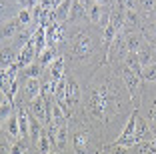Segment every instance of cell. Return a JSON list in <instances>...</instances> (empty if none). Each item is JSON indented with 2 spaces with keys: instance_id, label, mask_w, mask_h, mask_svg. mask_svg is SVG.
I'll return each mask as SVG.
<instances>
[{
  "instance_id": "f1b7e54d",
  "label": "cell",
  "mask_w": 156,
  "mask_h": 154,
  "mask_svg": "<svg viewBox=\"0 0 156 154\" xmlns=\"http://www.w3.org/2000/svg\"><path fill=\"white\" fill-rule=\"evenodd\" d=\"M140 4H142V10L148 14L156 10V0H140Z\"/></svg>"
},
{
  "instance_id": "8992f818",
  "label": "cell",
  "mask_w": 156,
  "mask_h": 154,
  "mask_svg": "<svg viewBox=\"0 0 156 154\" xmlns=\"http://www.w3.org/2000/svg\"><path fill=\"white\" fill-rule=\"evenodd\" d=\"M84 8H86L88 14V20L92 24H100L102 18H104V12H106V6L96 2V0H84Z\"/></svg>"
},
{
  "instance_id": "7c38bea8",
  "label": "cell",
  "mask_w": 156,
  "mask_h": 154,
  "mask_svg": "<svg viewBox=\"0 0 156 154\" xmlns=\"http://www.w3.org/2000/svg\"><path fill=\"white\" fill-rule=\"evenodd\" d=\"M124 38H126V50L128 52H140L142 50V36L138 32H128V34H124Z\"/></svg>"
},
{
  "instance_id": "7a4b0ae2",
  "label": "cell",
  "mask_w": 156,
  "mask_h": 154,
  "mask_svg": "<svg viewBox=\"0 0 156 154\" xmlns=\"http://www.w3.org/2000/svg\"><path fill=\"white\" fill-rule=\"evenodd\" d=\"M136 118H138V110H134V112L128 116V122L124 124L122 132H120V136H118V140H116L114 144L126 146V148L136 146V140H134V134H136Z\"/></svg>"
},
{
  "instance_id": "5b68a950",
  "label": "cell",
  "mask_w": 156,
  "mask_h": 154,
  "mask_svg": "<svg viewBox=\"0 0 156 154\" xmlns=\"http://www.w3.org/2000/svg\"><path fill=\"white\" fill-rule=\"evenodd\" d=\"M154 136H156V130H154V128H150L148 120H146V118H142V116H140V112H138V118H136V134H134L136 144L150 142Z\"/></svg>"
},
{
  "instance_id": "83f0119b",
  "label": "cell",
  "mask_w": 156,
  "mask_h": 154,
  "mask_svg": "<svg viewBox=\"0 0 156 154\" xmlns=\"http://www.w3.org/2000/svg\"><path fill=\"white\" fill-rule=\"evenodd\" d=\"M108 152L110 154H130V150L126 148V146H118V144H112V146H108Z\"/></svg>"
},
{
  "instance_id": "6da1fadb",
  "label": "cell",
  "mask_w": 156,
  "mask_h": 154,
  "mask_svg": "<svg viewBox=\"0 0 156 154\" xmlns=\"http://www.w3.org/2000/svg\"><path fill=\"white\" fill-rule=\"evenodd\" d=\"M120 76H122V80L126 82V88H128L130 92V98L132 100H140V90H142V76L138 72H134L132 68H128L126 64H122L120 66Z\"/></svg>"
},
{
  "instance_id": "484cf974",
  "label": "cell",
  "mask_w": 156,
  "mask_h": 154,
  "mask_svg": "<svg viewBox=\"0 0 156 154\" xmlns=\"http://www.w3.org/2000/svg\"><path fill=\"white\" fill-rule=\"evenodd\" d=\"M124 20H126V24H134V26H136V24H138L136 8H126V12H124Z\"/></svg>"
},
{
  "instance_id": "ac0fdd59",
  "label": "cell",
  "mask_w": 156,
  "mask_h": 154,
  "mask_svg": "<svg viewBox=\"0 0 156 154\" xmlns=\"http://www.w3.org/2000/svg\"><path fill=\"white\" fill-rule=\"evenodd\" d=\"M18 26H20L18 18L16 20H6V22L2 24V38H4V40L12 38L14 34H16V30H18Z\"/></svg>"
},
{
  "instance_id": "277c9868",
  "label": "cell",
  "mask_w": 156,
  "mask_h": 154,
  "mask_svg": "<svg viewBox=\"0 0 156 154\" xmlns=\"http://www.w3.org/2000/svg\"><path fill=\"white\" fill-rule=\"evenodd\" d=\"M34 62H36V44H34V40L30 38L28 42L22 44L18 56H16V64H18L20 68H26V66H30V64H34Z\"/></svg>"
},
{
  "instance_id": "52a82bcc",
  "label": "cell",
  "mask_w": 156,
  "mask_h": 154,
  "mask_svg": "<svg viewBox=\"0 0 156 154\" xmlns=\"http://www.w3.org/2000/svg\"><path fill=\"white\" fill-rule=\"evenodd\" d=\"M62 34H64V28H62V24H60V22L48 24V26H46V42H48V46L54 48V46L62 40Z\"/></svg>"
},
{
  "instance_id": "9c48e42d",
  "label": "cell",
  "mask_w": 156,
  "mask_h": 154,
  "mask_svg": "<svg viewBox=\"0 0 156 154\" xmlns=\"http://www.w3.org/2000/svg\"><path fill=\"white\" fill-rule=\"evenodd\" d=\"M72 50H74V54H78V56H86L88 52L92 50V40H90V36H88V34H78L76 40H74Z\"/></svg>"
},
{
  "instance_id": "30bf717a",
  "label": "cell",
  "mask_w": 156,
  "mask_h": 154,
  "mask_svg": "<svg viewBox=\"0 0 156 154\" xmlns=\"http://www.w3.org/2000/svg\"><path fill=\"white\" fill-rule=\"evenodd\" d=\"M72 146L78 154H86V150L90 148V136H88V132L86 130L76 132L74 138H72Z\"/></svg>"
},
{
  "instance_id": "9a60e30c",
  "label": "cell",
  "mask_w": 156,
  "mask_h": 154,
  "mask_svg": "<svg viewBox=\"0 0 156 154\" xmlns=\"http://www.w3.org/2000/svg\"><path fill=\"white\" fill-rule=\"evenodd\" d=\"M82 18H88L86 8H84V0H74L68 20H70V22H76V20H82Z\"/></svg>"
},
{
  "instance_id": "ffe728a7",
  "label": "cell",
  "mask_w": 156,
  "mask_h": 154,
  "mask_svg": "<svg viewBox=\"0 0 156 154\" xmlns=\"http://www.w3.org/2000/svg\"><path fill=\"white\" fill-rule=\"evenodd\" d=\"M54 56H56V50L52 48V46H48V48H46L44 52H42V54L38 56V60H36V62L40 64L42 68H44V66H50V64H52V62H54V60H56Z\"/></svg>"
},
{
  "instance_id": "3957f363",
  "label": "cell",
  "mask_w": 156,
  "mask_h": 154,
  "mask_svg": "<svg viewBox=\"0 0 156 154\" xmlns=\"http://www.w3.org/2000/svg\"><path fill=\"white\" fill-rule=\"evenodd\" d=\"M28 112H30V116L38 118L44 126H48V102H46V96L42 94V92H40V96H36L34 100H30Z\"/></svg>"
},
{
  "instance_id": "4fadbf2b",
  "label": "cell",
  "mask_w": 156,
  "mask_h": 154,
  "mask_svg": "<svg viewBox=\"0 0 156 154\" xmlns=\"http://www.w3.org/2000/svg\"><path fill=\"white\" fill-rule=\"evenodd\" d=\"M24 90H26V96L30 100H34L36 96H40V92H42L40 78H26V86H24Z\"/></svg>"
},
{
  "instance_id": "44dd1931",
  "label": "cell",
  "mask_w": 156,
  "mask_h": 154,
  "mask_svg": "<svg viewBox=\"0 0 156 154\" xmlns=\"http://www.w3.org/2000/svg\"><path fill=\"white\" fill-rule=\"evenodd\" d=\"M36 146H38V152H40V154H50V146H52V140H50V134H48L46 130H44V132L40 134V138H38Z\"/></svg>"
},
{
  "instance_id": "7402d4cb",
  "label": "cell",
  "mask_w": 156,
  "mask_h": 154,
  "mask_svg": "<svg viewBox=\"0 0 156 154\" xmlns=\"http://www.w3.org/2000/svg\"><path fill=\"white\" fill-rule=\"evenodd\" d=\"M140 76L146 82H156V62H150V64H146V66H142Z\"/></svg>"
},
{
  "instance_id": "8fae6325",
  "label": "cell",
  "mask_w": 156,
  "mask_h": 154,
  "mask_svg": "<svg viewBox=\"0 0 156 154\" xmlns=\"http://www.w3.org/2000/svg\"><path fill=\"white\" fill-rule=\"evenodd\" d=\"M48 74H50L52 82H58V80L64 78V58H62V56H56V60L50 64V68H48Z\"/></svg>"
},
{
  "instance_id": "cb8c5ba5",
  "label": "cell",
  "mask_w": 156,
  "mask_h": 154,
  "mask_svg": "<svg viewBox=\"0 0 156 154\" xmlns=\"http://www.w3.org/2000/svg\"><path fill=\"white\" fill-rule=\"evenodd\" d=\"M32 10H26V8H22L18 12V22L22 24V26H30L32 24Z\"/></svg>"
},
{
  "instance_id": "4316f807",
  "label": "cell",
  "mask_w": 156,
  "mask_h": 154,
  "mask_svg": "<svg viewBox=\"0 0 156 154\" xmlns=\"http://www.w3.org/2000/svg\"><path fill=\"white\" fill-rule=\"evenodd\" d=\"M142 34L146 36V40L150 42V44H154L156 42V24H150V26H146L142 30Z\"/></svg>"
},
{
  "instance_id": "5bb4252c",
  "label": "cell",
  "mask_w": 156,
  "mask_h": 154,
  "mask_svg": "<svg viewBox=\"0 0 156 154\" xmlns=\"http://www.w3.org/2000/svg\"><path fill=\"white\" fill-rule=\"evenodd\" d=\"M18 122H20V132L22 138H30V112L24 108H18Z\"/></svg>"
},
{
  "instance_id": "d6986e66",
  "label": "cell",
  "mask_w": 156,
  "mask_h": 154,
  "mask_svg": "<svg viewBox=\"0 0 156 154\" xmlns=\"http://www.w3.org/2000/svg\"><path fill=\"white\" fill-rule=\"evenodd\" d=\"M12 104H14V100L12 98H8V96L6 94H2V108H0V118H2V120H8L10 116H12Z\"/></svg>"
},
{
  "instance_id": "d4e9b609",
  "label": "cell",
  "mask_w": 156,
  "mask_h": 154,
  "mask_svg": "<svg viewBox=\"0 0 156 154\" xmlns=\"http://www.w3.org/2000/svg\"><path fill=\"white\" fill-rule=\"evenodd\" d=\"M10 154H28V150H26V142H24V138H22V140H16L12 146H10Z\"/></svg>"
},
{
  "instance_id": "e0dca14e",
  "label": "cell",
  "mask_w": 156,
  "mask_h": 154,
  "mask_svg": "<svg viewBox=\"0 0 156 154\" xmlns=\"http://www.w3.org/2000/svg\"><path fill=\"white\" fill-rule=\"evenodd\" d=\"M6 128H8V134L12 138H20L22 132H20V122H18V114H12V116L6 120Z\"/></svg>"
},
{
  "instance_id": "2e32d148",
  "label": "cell",
  "mask_w": 156,
  "mask_h": 154,
  "mask_svg": "<svg viewBox=\"0 0 156 154\" xmlns=\"http://www.w3.org/2000/svg\"><path fill=\"white\" fill-rule=\"evenodd\" d=\"M122 64H126L128 68H132L134 72H138V74L142 72V62H140V56H138V52H128Z\"/></svg>"
},
{
  "instance_id": "ba28073f",
  "label": "cell",
  "mask_w": 156,
  "mask_h": 154,
  "mask_svg": "<svg viewBox=\"0 0 156 154\" xmlns=\"http://www.w3.org/2000/svg\"><path fill=\"white\" fill-rule=\"evenodd\" d=\"M66 102H68L70 108H74L80 102V86H78L76 78L72 76L68 78V84H66Z\"/></svg>"
},
{
  "instance_id": "603a6c76",
  "label": "cell",
  "mask_w": 156,
  "mask_h": 154,
  "mask_svg": "<svg viewBox=\"0 0 156 154\" xmlns=\"http://www.w3.org/2000/svg\"><path fill=\"white\" fill-rule=\"evenodd\" d=\"M40 72H42V66L38 62H34V64H30V66L22 68V76L24 78H38V76H40Z\"/></svg>"
},
{
  "instance_id": "f546056e",
  "label": "cell",
  "mask_w": 156,
  "mask_h": 154,
  "mask_svg": "<svg viewBox=\"0 0 156 154\" xmlns=\"http://www.w3.org/2000/svg\"><path fill=\"white\" fill-rule=\"evenodd\" d=\"M148 120L152 122V126L156 130V100L152 102V106H148Z\"/></svg>"
}]
</instances>
